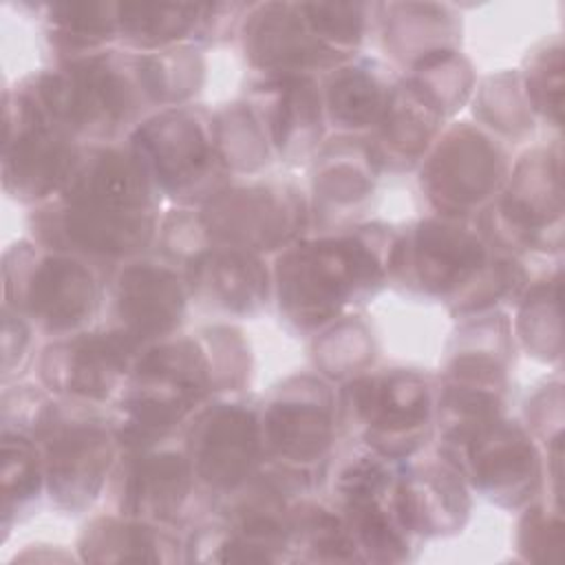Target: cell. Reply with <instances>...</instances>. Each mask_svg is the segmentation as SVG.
<instances>
[{
	"mask_svg": "<svg viewBox=\"0 0 565 565\" xmlns=\"http://www.w3.org/2000/svg\"><path fill=\"white\" fill-rule=\"evenodd\" d=\"M399 232L364 223L320 236H302L276 254L271 267L280 318L313 335L353 305L380 294L393 274Z\"/></svg>",
	"mask_w": 565,
	"mask_h": 565,
	"instance_id": "6da1fadb",
	"label": "cell"
},
{
	"mask_svg": "<svg viewBox=\"0 0 565 565\" xmlns=\"http://www.w3.org/2000/svg\"><path fill=\"white\" fill-rule=\"evenodd\" d=\"M391 282L439 300L457 318L519 300L527 269L492 245L475 218L433 214L399 232Z\"/></svg>",
	"mask_w": 565,
	"mask_h": 565,
	"instance_id": "7a4b0ae2",
	"label": "cell"
},
{
	"mask_svg": "<svg viewBox=\"0 0 565 565\" xmlns=\"http://www.w3.org/2000/svg\"><path fill=\"white\" fill-rule=\"evenodd\" d=\"M51 124L79 143H119L154 113L137 53L106 49L55 62L13 84Z\"/></svg>",
	"mask_w": 565,
	"mask_h": 565,
	"instance_id": "3957f363",
	"label": "cell"
},
{
	"mask_svg": "<svg viewBox=\"0 0 565 565\" xmlns=\"http://www.w3.org/2000/svg\"><path fill=\"white\" fill-rule=\"evenodd\" d=\"M216 397L214 371L196 333H177L146 347L121 393L113 399L108 422L121 450L174 441L188 422Z\"/></svg>",
	"mask_w": 565,
	"mask_h": 565,
	"instance_id": "277c9868",
	"label": "cell"
},
{
	"mask_svg": "<svg viewBox=\"0 0 565 565\" xmlns=\"http://www.w3.org/2000/svg\"><path fill=\"white\" fill-rule=\"evenodd\" d=\"M106 269L33 238L11 243L2 254V307L24 316L51 340L84 329L104 311Z\"/></svg>",
	"mask_w": 565,
	"mask_h": 565,
	"instance_id": "5b68a950",
	"label": "cell"
},
{
	"mask_svg": "<svg viewBox=\"0 0 565 565\" xmlns=\"http://www.w3.org/2000/svg\"><path fill=\"white\" fill-rule=\"evenodd\" d=\"M338 419L373 452L408 461L435 435V380L415 369H371L338 388Z\"/></svg>",
	"mask_w": 565,
	"mask_h": 565,
	"instance_id": "8992f818",
	"label": "cell"
},
{
	"mask_svg": "<svg viewBox=\"0 0 565 565\" xmlns=\"http://www.w3.org/2000/svg\"><path fill=\"white\" fill-rule=\"evenodd\" d=\"M126 146L139 159L161 199L199 205L232 183L214 132V113L201 104L150 113Z\"/></svg>",
	"mask_w": 565,
	"mask_h": 565,
	"instance_id": "52a82bcc",
	"label": "cell"
},
{
	"mask_svg": "<svg viewBox=\"0 0 565 565\" xmlns=\"http://www.w3.org/2000/svg\"><path fill=\"white\" fill-rule=\"evenodd\" d=\"M31 439L42 450L51 503L71 514L93 508L121 455L108 413L53 395Z\"/></svg>",
	"mask_w": 565,
	"mask_h": 565,
	"instance_id": "ba28073f",
	"label": "cell"
},
{
	"mask_svg": "<svg viewBox=\"0 0 565 565\" xmlns=\"http://www.w3.org/2000/svg\"><path fill=\"white\" fill-rule=\"evenodd\" d=\"M192 212L201 249L230 247L258 256L282 252L311 223L309 196L289 181L230 183Z\"/></svg>",
	"mask_w": 565,
	"mask_h": 565,
	"instance_id": "9c48e42d",
	"label": "cell"
},
{
	"mask_svg": "<svg viewBox=\"0 0 565 565\" xmlns=\"http://www.w3.org/2000/svg\"><path fill=\"white\" fill-rule=\"evenodd\" d=\"M475 221L492 245L510 254L561 252V143L523 152L510 168L503 190Z\"/></svg>",
	"mask_w": 565,
	"mask_h": 565,
	"instance_id": "30bf717a",
	"label": "cell"
},
{
	"mask_svg": "<svg viewBox=\"0 0 565 565\" xmlns=\"http://www.w3.org/2000/svg\"><path fill=\"white\" fill-rule=\"evenodd\" d=\"M508 148L479 124L444 128L419 163V190L435 214L475 218L510 177Z\"/></svg>",
	"mask_w": 565,
	"mask_h": 565,
	"instance_id": "8fae6325",
	"label": "cell"
},
{
	"mask_svg": "<svg viewBox=\"0 0 565 565\" xmlns=\"http://www.w3.org/2000/svg\"><path fill=\"white\" fill-rule=\"evenodd\" d=\"M181 441L201 490L216 503L241 490L269 459L260 402L243 393L212 397L188 422Z\"/></svg>",
	"mask_w": 565,
	"mask_h": 565,
	"instance_id": "7c38bea8",
	"label": "cell"
},
{
	"mask_svg": "<svg viewBox=\"0 0 565 565\" xmlns=\"http://www.w3.org/2000/svg\"><path fill=\"white\" fill-rule=\"evenodd\" d=\"M26 223L35 243L113 271L157 245L161 212H126L51 199L35 205Z\"/></svg>",
	"mask_w": 565,
	"mask_h": 565,
	"instance_id": "4fadbf2b",
	"label": "cell"
},
{
	"mask_svg": "<svg viewBox=\"0 0 565 565\" xmlns=\"http://www.w3.org/2000/svg\"><path fill=\"white\" fill-rule=\"evenodd\" d=\"M84 143L51 124L15 86L2 93V190L24 205L55 199Z\"/></svg>",
	"mask_w": 565,
	"mask_h": 565,
	"instance_id": "5bb4252c",
	"label": "cell"
},
{
	"mask_svg": "<svg viewBox=\"0 0 565 565\" xmlns=\"http://www.w3.org/2000/svg\"><path fill=\"white\" fill-rule=\"evenodd\" d=\"M190 302V289L177 263L139 256L108 274L104 327L143 351L181 333Z\"/></svg>",
	"mask_w": 565,
	"mask_h": 565,
	"instance_id": "9a60e30c",
	"label": "cell"
},
{
	"mask_svg": "<svg viewBox=\"0 0 565 565\" xmlns=\"http://www.w3.org/2000/svg\"><path fill=\"white\" fill-rule=\"evenodd\" d=\"M106 494L117 514L181 527L207 497L192 470L183 441L121 450Z\"/></svg>",
	"mask_w": 565,
	"mask_h": 565,
	"instance_id": "2e32d148",
	"label": "cell"
},
{
	"mask_svg": "<svg viewBox=\"0 0 565 565\" xmlns=\"http://www.w3.org/2000/svg\"><path fill=\"white\" fill-rule=\"evenodd\" d=\"M260 424L269 459L316 470L340 433L338 391L318 373H296L260 402Z\"/></svg>",
	"mask_w": 565,
	"mask_h": 565,
	"instance_id": "e0dca14e",
	"label": "cell"
},
{
	"mask_svg": "<svg viewBox=\"0 0 565 565\" xmlns=\"http://www.w3.org/2000/svg\"><path fill=\"white\" fill-rule=\"evenodd\" d=\"M486 501L519 510L536 501L543 488V455L530 430L501 417L452 448L437 446Z\"/></svg>",
	"mask_w": 565,
	"mask_h": 565,
	"instance_id": "ac0fdd59",
	"label": "cell"
},
{
	"mask_svg": "<svg viewBox=\"0 0 565 565\" xmlns=\"http://www.w3.org/2000/svg\"><path fill=\"white\" fill-rule=\"evenodd\" d=\"M141 351L108 327H90L44 344L35 358L38 382L55 397L110 406Z\"/></svg>",
	"mask_w": 565,
	"mask_h": 565,
	"instance_id": "d6986e66",
	"label": "cell"
},
{
	"mask_svg": "<svg viewBox=\"0 0 565 565\" xmlns=\"http://www.w3.org/2000/svg\"><path fill=\"white\" fill-rule=\"evenodd\" d=\"M238 38L247 64L263 77H318L349 62V57L329 49L316 33L305 2L249 4L243 13Z\"/></svg>",
	"mask_w": 565,
	"mask_h": 565,
	"instance_id": "ffe728a7",
	"label": "cell"
},
{
	"mask_svg": "<svg viewBox=\"0 0 565 565\" xmlns=\"http://www.w3.org/2000/svg\"><path fill=\"white\" fill-rule=\"evenodd\" d=\"M393 508L404 530L417 541L452 536L470 519L472 490L459 468L437 448L435 455L399 463Z\"/></svg>",
	"mask_w": 565,
	"mask_h": 565,
	"instance_id": "44dd1931",
	"label": "cell"
},
{
	"mask_svg": "<svg viewBox=\"0 0 565 565\" xmlns=\"http://www.w3.org/2000/svg\"><path fill=\"white\" fill-rule=\"evenodd\" d=\"M247 7L243 2H119V44L135 53L216 44L238 33Z\"/></svg>",
	"mask_w": 565,
	"mask_h": 565,
	"instance_id": "7402d4cb",
	"label": "cell"
},
{
	"mask_svg": "<svg viewBox=\"0 0 565 565\" xmlns=\"http://www.w3.org/2000/svg\"><path fill=\"white\" fill-rule=\"evenodd\" d=\"M243 99L256 113L269 148L280 161L300 163L322 146L327 117L318 77H260Z\"/></svg>",
	"mask_w": 565,
	"mask_h": 565,
	"instance_id": "603a6c76",
	"label": "cell"
},
{
	"mask_svg": "<svg viewBox=\"0 0 565 565\" xmlns=\"http://www.w3.org/2000/svg\"><path fill=\"white\" fill-rule=\"evenodd\" d=\"M55 199L126 212H159L163 201L126 141L84 143Z\"/></svg>",
	"mask_w": 565,
	"mask_h": 565,
	"instance_id": "cb8c5ba5",
	"label": "cell"
},
{
	"mask_svg": "<svg viewBox=\"0 0 565 565\" xmlns=\"http://www.w3.org/2000/svg\"><path fill=\"white\" fill-rule=\"evenodd\" d=\"M190 300L225 316H254L274 296L271 267L258 254L205 247L181 265Z\"/></svg>",
	"mask_w": 565,
	"mask_h": 565,
	"instance_id": "d4e9b609",
	"label": "cell"
},
{
	"mask_svg": "<svg viewBox=\"0 0 565 565\" xmlns=\"http://www.w3.org/2000/svg\"><path fill=\"white\" fill-rule=\"evenodd\" d=\"M380 163L366 135H344L322 141L311 157V216L338 218L358 212L375 192Z\"/></svg>",
	"mask_w": 565,
	"mask_h": 565,
	"instance_id": "484cf974",
	"label": "cell"
},
{
	"mask_svg": "<svg viewBox=\"0 0 565 565\" xmlns=\"http://www.w3.org/2000/svg\"><path fill=\"white\" fill-rule=\"evenodd\" d=\"M444 113L402 75L391 93L382 119L366 135L382 172H406L419 168L444 130Z\"/></svg>",
	"mask_w": 565,
	"mask_h": 565,
	"instance_id": "4316f807",
	"label": "cell"
},
{
	"mask_svg": "<svg viewBox=\"0 0 565 565\" xmlns=\"http://www.w3.org/2000/svg\"><path fill=\"white\" fill-rule=\"evenodd\" d=\"M397 79L388 64L360 53L324 73L320 88L327 124L344 135L371 132L382 119Z\"/></svg>",
	"mask_w": 565,
	"mask_h": 565,
	"instance_id": "83f0119b",
	"label": "cell"
},
{
	"mask_svg": "<svg viewBox=\"0 0 565 565\" xmlns=\"http://www.w3.org/2000/svg\"><path fill=\"white\" fill-rule=\"evenodd\" d=\"M375 26L382 49L404 71L430 55L459 51L461 42L459 18L437 2H377Z\"/></svg>",
	"mask_w": 565,
	"mask_h": 565,
	"instance_id": "f1b7e54d",
	"label": "cell"
},
{
	"mask_svg": "<svg viewBox=\"0 0 565 565\" xmlns=\"http://www.w3.org/2000/svg\"><path fill=\"white\" fill-rule=\"evenodd\" d=\"M77 554L84 563H177L185 561V539L174 527L110 512L84 525Z\"/></svg>",
	"mask_w": 565,
	"mask_h": 565,
	"instance_id": "f546056e",
	"label": "cell"
},
{
	"mask_svg": "<svg viewBox=\"0 0 565 565\" xmlns=\"http://www.w3.org/2000/svg\"><path fill=\"white\" fill-rule=\"evenodd\" d=\"M35 9L55 62L93 55L119 42V2H44Z\"/></svg>",
	"mask_w": 565,
	"mask_h": 565,
	"instance_id": "4dcf8cb0",
	"label": "cell"
},
{
	"mask_svg": "<svg viewBox=\"0 0 565 565\" xmlns=\"http://www.w3.org/2000/svg\"><path fill=\"white\" fill-rule=\"evenodd\" d=\"M291 561L362 563L351 530L335 503L305 497L298 501L287 539Z\"/></svg>",
	"mask_w": 565,
	"mask_h": 565,
	"instance_id": "1f68e13d",
	"label": "cell"
},
{
	"mask_svg": "<svg viewBox=\"0 0 565 565\" xmlns=\"http://www.w3.org/2000/svg\"><path fill=\"white\" fill-rule=\"evenodd\" d=\"M2 472H0V512L2 541L15 523L24 521L46 494L44 461L38 441L22 433H0Z\"/></svg>",
	"mask_w": 565,
	"mask_h": 565,
	"instance_id": "d6a6232c",
	"label": "cell"
},
{
	"mask_svg": "<svg viewBox=\"0 0 565 565\" xmlns=\"http://www.w3.org/2000/svg\"><path fill=\"white\" fill-rule=\"evenodd\" d=\"M338 510L351 530L362 563H404L413 558L417 539L399 523L393 508V492L388 497L340 503Z\"/></svg>",
	"mask_w": 565,
	"mask_h": 565,
	"instance_id": "836d02e7",
	"label": "cell"
},
{
	"mask_svg": "<svg viewBox=\"0 0 565 565\" xmlns=\"http://www.w3.org/2000/svg\"><path fill=\"white\" fill-rule=\"evenodd\" d=\"M137 64L154 110L190 104L205 82V57L194 44L137 53Z\"/></svg>",
	"mask_w": 565,
	"mask_h": 565,
	"instance_id": "e575fe53",
	"label": "cell"
},
{
	"mask_svg": "<svg viewBox=\"0 0 565 565\" xmlns=\"http://www.w3.org/2000/svg\"><path fill=\"white\" fill-rule=\"evenodd\" d=\"M313 335V366L331 384H342L373 369L377 344L371 327L360 316L344 313Z\"/></svg>",
	"mask_w": 565,
	"mask_h": 565,
	"instance_id": "d590c367",
	"label": "cell"
},
{
	"mask_svg": "<svg viewBox=\"0 0 565 565\" xmlns=\"http://www.w3.org/2000/svg\"><path fill=\"white\" fill-rule=\"evenodd\" d=\"M516 335L539 362H558L563 355L561 276H547L523 289L516 309Z\"/></svg>",
	"mask_w": 565,
	"mask_h": 565,
	"instance_id": "8d00e7d4",
	"label": "cell"
},
{
	"mask_svg": "<svg viewBox=\"0 0 565 565\" xmlns=\"http://www.w3.org/2000/svg\"><path fill=\"white\" fill-rule=\"evenodd\" d=\"M214 132L218 154L232 177L256 174L269 166L274 152L256 113L245 99L225 104L214 113Z\"/></svg>",
	"mask_w": 565,
	"mask_h": 565,
	"instance_id": "74e56055",
	"label": "cell"
},
{
	"mask_svg": "<svg viewBox=\"0 0 565 565\" xmlns=\"http://www.w3.org/2000/svg\"><path fill=\"white\" fill-rule=\"evenodd\" d=\"M472 110L479 126L494 137L523 139L534 128V113L523 93L521 77L514 71H501L475 86Z\"/></svg>",
	"mask_w": 565,
	"mask_h": 565,
	"instance_id": "f35d334b",
	"label": "cell"
},
{
	"mask_svg": "<svg viewBox=\"0 0 565 565\" xmlns=\"http://www.w3.org/2000/svg\"><path fill=\"white\" fill-rule=\"evenodd\" d=\"M441 113L446 119L455 117L472 97L477 77L472 64L461 51H444L417 62L404 73Z\"/></svg>",
	"mask_w": 565,
	"mask_h": 565,
	"instance_id": "ab89813d",
	"label": "cell"
},
{
	"mask_svg": "<svg viewBox=\"0 0 565 565\" xmlns=\"http://www.w3.org/2000/svg\"><path fill=\"white\" fill-rule=\"evenodd\" d=\"M185 561L194 563H280L260 543L247 539L223 516L192 527L185 536Z\"/></svg>",
	"mask_w": 565,
	"mask_h": 565,
	"instance_id": "60d3db41",
	"label": "cell"
},
{
	"mask_svg": "<svg viewBox=\"0 0 565 565\" xmlns=\"http://www.w3.org/2000/svg\"><path fill=\"white\" fill-rule=\"evenodd\" d=\"M523 93L534 115L558 126L563 108V46L561 40H545L525 57L519 73Z\"/></svg>",
	"mask_w": 565,
	"mask_h": 565,
	"instance_id": "b9f144b4",
	"label": "cell"
},
{
	"mask_svg": "<svg viewBox=\"0 0 565 565\" xmlns=\"http://www.w3.org/2000/svg\"><path fill=\"white\" fill-rule=\"evenodd\" d=\"M199 335L212 362L216 395L243 393L252 375V349L243 331L234 324H207Z\"/></svg>",
	"mask_w": 565,
	"mask_h": 565,
	"instance_id": "7bdbcfd3",
	"label": "cell"
},
{
	"mask_svg": "<svg viewBox=\"0 0 565 565\" xmlns=\"http://www.w3.org/2000/svg\"><path fill=\"white\" fill-rule=\"evenodd\" d=\"M563 547L561 508L527 503L516 525V550L525 561H556Z\"/></svg>",
	"mask_w": 565,
	"mask_h": 565,
	"instance_id": "ee69618b",
	"label": "cell"
},
{
	"mask_svg": "<svg viewBox=\"0 0 565 565\" xmlns=\"http://www.w3.org/2000/svg\"><path fill=\"white\" fill-rule=\"evenodd\" d=\"M35 327L20 313L2 307V384L18 377L35 362Z\"/></svg>",
	"mask_w": 565,
	"mask_h": 565,
	"instance_id": "f6af8a7d",
	"label": "cell"
},
{
	"mask_svg": "<svg viewBox=\"0 0 565 565\" xmlns=\"http://www.w3.org/2000/svg\"><path fill=\"white\" fill-rule=\"evenodd\" d=\"M552 417H563V393H561V384H547L545 388L536 391L530 399H527V408H525V417H527V430L532 437L543 439L545 446L563 439V424H556L550 419Z\"/></svg>",
	"mask_w": 565,
	"mask_h": 565,
	"instance_id": "bcb514c9",
	"label": "cell"
}]
</instances>
